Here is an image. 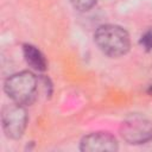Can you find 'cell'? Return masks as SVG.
I'll use <instances>...</instances> for the list:
<instances>
[{
	"instance_id": "cell-1",
	"label": "cell",
	"mask_w": 152,
	"mask_h": 152,
	"mask_svg": "<svg viewBox=\"0 0 152 152\" xmlns=\"http://www.w3.org/2000/svg\"><path fill=\"white\" fill-rule=\"evenodd\" d=\"M94 39L99 49L109 57H120L129 50V36L125 28L118 25H102L100 26Z\"/></svg>"
},
{
	"instance_id": "cell-2",
	"label": "cell",
	"mask_w": 152,
	"mask_h": 152,
	"mask_svg": "<svg viewBox=\"0 0 152 152\" xmlns=\"http://www.w3.org/2000/svg\"><path fill=\"white\" fill-rule=\"evenodd\" d=\"M37 78L30 71H20L10 76L5 82V91L19 104H31L37 96Z\"/></svg>"
},
{
	"instance_id": "cell-3",
	"label": "cell",
	"mask_w": 152,
	"mask_h": 152,
	"mask_svg": "<svg viewBox=\"0 0 152 152\" xmlns=\"http://www.w3.org/2000/svg\"><path fill=\"white\" fill-rule=\"evenodd\" d=\"M1 122L4 132L8 138H21L27 125V114L23 104L15 102L6 104L1 112Z\"/></svg>"
},
{
	"instance_id": "cell-4",
	"label": "cell",
	"mask_w": 152,
	"mask_h": 152,
	"mask_svg": "<svg viewBox=\"0 0 152 152\" xmlns=\"http://www.w3.org/2000/svg\"><path fill=\"white\" fill-rule=\"evenodd\" d=\"M121 135L128 144H144L152 139V122L140 115L129 116L122 122Z\"/></svg>"
},
{
	"instance_id": "cell-5",
	"label": "cell",
	"mask_w": 152,
	"mask_h": 152,
	"mask_svg": "<svg viewBox=\"0 0 152 152\" xmlns=\"http://www.w3.org/2000/svg\"><path fill=\"white\" fill-rule=\"evenodd\" d=\"M81 150L84 152H113L118 150V141L107 132H95L82 139Z\"/></svg>"
},
{
	"instance_id": "cell-6",
	"label": "cell",
	"mask_w": 152,
	"mask_h": 152,
	"mask_svg": "<svg viewBox=\"0 0 152 152\" xmlns=\"http://www.w3.org/2000/svg\"><path fill=\"white\" fill-rule=\"evenodd\" d=\"M23 50H24L25 59L31 68H33L34 70H38V71H44L46 69V66H48L46 59H45L44 55L36 46L25 44Z\"/></svg>"
},
{
	"instance_id": "cell-7",
	"label": "cell",
	"mask_w": 152,
	"mask_h": 152,
	"mask_svg": "<svg viewBox=\"0 0 152 152\" xmlns=\"http://www.w3.org/2000/svg\"><path fill=\"white\" fill-rule=\"evenodd\" d=\"M96 1L97 0H70L74 8L78 10V11H82V12L90 10L93 6H95Z\"/></svg>"
},
{
	"instance_id": "cell-8",
	"label": "cell",
	"mask_w": 152,
	"mask_h": 152,
	"mask_svg": "<svg viewBox=\"0 0 152 152\" xmlns=\"http://www.w3.org/2000/svg\"><path fill=\"white\" fill-rule=\"evenodd\" d=\"M140 43L142 44V46H144L146 50H152V30L147 31V32L141 37Z\"/></svg>"
},
{
	"instance_id": "cell-9",
	"label": "cell",
	"mask_w": 152,
	"mask_h": 152,
	"mask_svg": "<svg viewBox=\"0 0 152 152\" xmlns=\"http://www.w3.org/2000/svg\"><path fill=\"white\" fill-rule=\"evenodd\" d=\"M148 93H150V94H151V95H152V86H151V87H150V88H148Z\"/></svg>"
}]
</instances>
